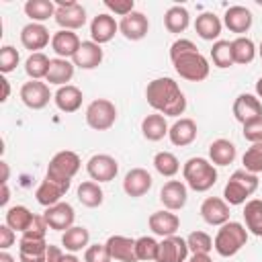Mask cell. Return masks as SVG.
<instances>
[{
    "label": "cell",
    "instance_id": "cell-15",
    "mask_svg": "<svg viewBox=\"0 0 262 262\" xmlns=\"http://www.w3.org/2000/svg\"><path fill=\"white\" fill-rule=\"evenodd\" d=\"M47 242L45 237H33L23 233L18 239V260L20 262H45L47 254Z\"/></svg>",
    "mask_w": 262,
    "mask_h": 262
},
{
    "label": "cell",
    "instance_id": "cell-17",
    "mask_svg": "<svg viewBox=\"0 0 262 262\" xmlns=\"http://www.w3.org/2000/svg\"><path fill=\"white\" fill-rule=\"evenodd\" d=\"M188 190L182 180H168L160 190V201L168 211H180L186 205Z\"/></svg>",
    "mask_w": 262,
    "mask_h": 262
},
{
    "label": "cell",
    "instance_id": "cell-46",
    "mask_svg": "<svg viewBox=\"0 0 262 262\" xmlns=\"http://www.w3.org/2000/svg\"><path fill=\"white\" fill-rule=\"evenodd\" d=\"M18 61H20V55H18V51L12 45H2L0 47V72L2 74L14 72Z\"/></svg>",
    "mask_w": 262,
    "mask_h": 262
},
{
    "label": "cell",
    "instance_id": "cell-35",
    "mask_svg": "<svg viewBox=\"0 0 262 262\" xmlns=\"http://www.w3.org/2000/svg\"><path fill=\"white\" fill-rule=\"evenodd\" d=\"M244 221L246 229L258 237H262V199H250L244 205Z\"/></svg>",
    "mask_w": 262,
    "mask_h": 262
},
{
    "label": "cell",
    "instance_id": "cell-1",
    "mask_svg": "<svg viewBox=\"0 0 262 262\" xmlns=\"http://www.w3.org/2000/svg\"><path fill=\"white\" fill-rule=\"evenodd\" d=\"M170 59L176 74L188 82H203L209 76V61L190 39H176L170 45Z\"/></svg>",
    "mask_w": 262,
    "mask_h": 262
},
{
    "label": "cell",
    "instance_id": "cell-9",
    "mask_svg": "<svg viewBox=\"0 0 262 262\" xmlns=\"http://www.w3.org/2000/svg\"><path fill=\"white\" fill-rule=\"evenodd\" d=\"M86 172L94 182H111L119 174V162L108 154H94L86 162Z\"/></svg>",
    "mask_w": 262,
    "mask_h": 262
},
{
    "label": "cell",
    "instance_id": "cell-28",
    "mask_svg": "<svg viewBox=\"0 0 262 262\" xmlns=\"http://www.w3.org/2000/svg\"><path fill=\"white\" fill-rule=\"evenodd\" d=\"M68 190H70V188H66V186H61V184H57V182L45 178V180H41V184L37 186L35 199H37V203H39L41 207L47 209V207H53V205L61 203V196H63Z\"/></svg>",
    "mask_w": 262,
    "mask_h": 262
},
{
    "label": "cell",
    "instance_id": "cell-33",
    "mask_svg": "<svg viewBox=\"0 0 262 262\" xmlns=\"http://www.w3.org/2000/svg\"><path fill=\"white\" fill-rule=\"evenodd\" d=\"M88 242H90V233L86 227L82 225H72L70 229L63 231L61 235V246L70 252V254H76L80 250H86L88 248Z\"/></svg>",
    "mask_w": 262,
    "mask_h": 262
},
{
    "label": "cell",
    "instance_id": "cell-6",
    "mask_svg": "<svg viewBox=\"0 0 262 262\" xmlns=\"http://www.w3.org/2000/svg\"><path fill=\"white\" fill-rule=\"evenodd\" d=\"M80 166H82V162H80V156H78L76 151H72V149H61V151H57V154L49 160L45 178H49V180H53V182H57V184L70 188L72 178L78 174Z\"/></svg>",
    "mask_w": 262,
    "mask_h": 262
},
{
    "label": "cell",
    "instance_id": "cell-23",
    "mask_svg": "<svg viewBox=\"0 0 262 262\" xmlns=\"http://www.w3.org/2000/svg\"><path fill=\"white\" fill-rule=\"evenodd\" d=\"M111 258L117 262H139L135 254V239L127 235H111L106 242Z\"/></svg>",
    "mask_w": 262,
    "mask_h": 262
},
{
    "label": "cell",
    "instance_id": "cell-7",
    "mask_svg": "<svg viewBox=\"0 0 262 262\" xmlns=\"http://www.w3.org/2000/svg\"><path fill=\"white\" fill-rule=\"evenodd\" d=\"M86 125L94 131H106L117 121V106L108 98H96L86 106Z\"/></svg>",
    "mask_w": 262,
    "mask_h": 262
},
{
    "label": "cell",
    "instance_id": "cell-29",
    "mask_svg": "<svg viewBox=\"0 0 262 262\" xmlns=\"http://www.w3.org/2000/svg\"><path fill=\"white\" fill-rule=\"evenodd\" d=\"M221 29H223V25H221V20L215 12H203L194 20V31L205 41H215V39L219 41Z\"/></svg>",
    "mask_w": 262,
    "mask_h": 262
},
{
    "label": "cell",
    "instance_id": "cell-56",
    "mask_svg": "<svg viewBox=\"0 0 262 262\" xmlns=\"http://www.w3.org/2000/svg\"><path fill=\"white\" fill-rule=\"evenodd\" d=\"M0 262H16V260H14V258L4 250V252H0Z\"/></svg>",
    "mask_w": 262,
    "mask_h": 262
},
{
    "label": "cell",
    "instance_id": "cell-37",
    "mask_svg": "<svg viewBox=\"0 0 262 262\" xmlns=\"http://www.w3.org/2000/svg\"><path fill=\"white\" fill-rule=\"evenodd\" d=\"M78 201H80L84 207H88V209H96V207L102 205L104 192H102V188L98 186V182L86 180V182H82V184L78 186Z\"/></svg>",
    "mask_w": 262,
    "mask_h": 262
},
{
    "label": "cell",
    "instance_id": "cell-8",
    "mask_svg": "<svg viewBox=\"0 0 262 262\" xmlns=\"http://www.w3.org/2000/svg\"><path fill=\"white\" fill-rule=\"evenodd\" d=\"M53 18L63 31H78L86 25V10L74 0H57Z\"/></svg>",
    "mask_w": 262,
    "mask_h": 262
},
{
    "label": "cell",
    "instance_id": "cell-5",
    "mask_svg": "<svg viewBox=\"0 0 262 262\" xmlns=\"http://www.w3.org/2000/svg\"><path fill=\"white\" fill-rule=\"evenodd\" d=\"M258 184H260V180H258L256 174L246 172V170H235L229 176V180H227V184L223 188L225 203L227 205H233V207L246 205L250 201V196L258 190Z\"/></svg>",
    "mask_w": 262,
    "mask_h": 262
},
{
    "label": "cell",
    "instance_id": "cell-43",
    "mask_svg": "<svg viewBox=\"0 0 262 262\" xmlns=\"http://www.w3.org/2000/svg\"><path fill=\"white\" fill-rule=\"evenodd\" d=\"M158 250H160V242H156L149 235H141L135 239V254L137 260L149 262V260H158Z\"/></svg>",
    "mask_w": 262,
    "mask_h": 262
},
{
    "label": "cell",
    "instance_id": "cell-49",
    "mask_svg": "<svg viewBox=\"0 0 262 262\" xmlns=\"http://www.w3.org/2000/svg\"><path fill=\"white\" fill-rule=\"evenodd\" d=\"M104 6H106L111 12L119 14L121 18L127 16V14H131V12L135 10V2H133V0H104Z\"/></svg>",
    "mask_w": 262,
    "mask_h": 262
},
{
    "label": "cell",
    "instance_id": "cell-19",
    "mask_svg": "<svg viewBox=\"0 0 262 262\" xmlns=\"http://www.w3.org/2000/svg\"><path fill=\"white\" fill-rule=\"evenodd\" d=\"M80 45H82V41H80V37L74 33V31H63V29H59L57 33H53L51 35V49L57 53V57H61V59H74V55L78 53V49H80Z\"/></svg>",
    "mask_w": 262,
    "mask_h": 262
},
{
    "label": "cell",
    "instance_id": "cell-27",
    "mask_svg": "<svg viewBox=\"0 0 262 262\" xmlns=\"http://www.w3.org/2000/svg\"><path fill=\"white\" fill-rule=\"evenodd\" d=\"M168 137L172 141V145H178V147H186L190 145L194 139H196V123L188 117H182L178 119L170 131H168Z\"/></svg>",
    "mask_w": 262,
    "mask_h": 262
},
{
    "label": "cell",
    "instance_id": "cell-53",
    "mask_svg": "<svg viewBox=\"0 0 262 262\" xmlns=\"http://www.w3.org/2000/svg\"><path fill=\"white\" fill-rule=\"evenodd\" d=\"M186 262H213V260L209 254H192L190 260H186Z\"/></svg>",
    "mask_w": 262,
    "mask_h": 262
},
{
    "label": "cell",
    "instance_id": "cell-31",
    "mask_svg": "<svg viewBox=\"0 0 262 262\" xmlns=\"http://www.w3.org/2000/svg\"><path fill=\"white\" fill-rule=\"evenodd\" d=\"M74 63L70 59H61V57H55L51 59L49 63V72L45 76V80L49 84H55V86H68V82L74 78Z\"/></svg>",
    "mask_w": 262,
    "mask_h": 262
},
{
    "label": "cell",
    "instance_id": "cell-22",
    "mask_svg": "<svg viewBox=\"0 0 262 262\" xmlns=\"http://www.w3.org/2000/svg\"><path fill=\"white\" fill-rule=\"evenodd\" d=\"M147 225L149 229L156 233V235H162V237H170V235H176L178 227H180V219L176 213L172 211H156L149 215L147 219Z\"/></svg>",
    "mask_w": 262,
    "mask_h": 262
},
{
    "label": "cell",
    "instance_id": "cell-47",
    "mask_svg": "<svg viewBox=\"0 0 262 262\" xmlns=\"http://www.w3.org/2000/svg\"><path fill=\"white\" fill-rule=\"evenodd\" d=\"M111 252L106 244H92L84 250V262H111Z\"/></svg>",
    "mask_w": 262,
    "mask_h": 262
},
{
    "label": "cell",
    "instance_id": "cell-24",
    "mask_svg": "<svg viewBox=\"0 0 262 262\" xmlns=\"http://www.w3.org/2000/svg\"><path fill=\"white\" fill-rule=\"evenodd\" d=\"M117 31H119V23H117L111 14H106V12L96 14V16L92 18V23H90V37H92V41L98 43V45L108 43V41L115 37Z\"/></svg>",
    "mask_w": 262,
    "mask_h": 262
},
{
    "label": "cell",
    "instance_id": "cell-25",
    "mask_svg": "<svg viewBox=\"0 0 262 262\" xmlns=\"http://www.w3.org/2000/svg\"><path fill=\"white\" fill-rule=\"evenodd\" d=\"M104 53H102V47L94 41H82L78 53L74 55V66L80 68V70H94L100 66Z\"/></svg>",
    "mask_w": 262,
    "mask_h": 262
},
{
    "label": "cell",
    "instance_id": "cell-50",
    "mask_svg": "<svg viewBox=\"0 0 262 262\" xmlns=\"http://www.w3.org/2000/svg\"><path fill=\"white\" fill-rule=\"evenodd\" d=\"M14 242H16V231L10 229L6 223L0 225V250H2V252L8 250L10 246H14Z\"/></svg>",
    "mask_w": 262,
    "mask_h": 262
},
{
    "label": "cell",
    "instance_id": "cell-14",
    "mask_svg": "<svg viewBox=\"0 0 262 262\" xmlns=\"http://www.w3.org/2000/svg\"><path fill=\"white\" fill-rule=\"evenodd\" d=\"M49 229H55V231H66L74 225V219H76V213H74V207L70 203H57L53 207H47L45 213H43Z\"/></svg>",
    "mask_w": 262,
    "mask_h": 262
},
{
    "label": "cell",
    "instance_id": "cell-13",
    "mask_svg": "<svg viewBox=\"0 0 262 262\" xmlns=\"http://www.w3.org/2000/svg\"><path fill=\"white\" fill-rule=\"evenodd\" d=\"M151 184H154L151 174H149L145 168H131V170L125 174L123 190H125L127 196L139 199V196H143V194L151 188Z\"/></svg>",
    "mask_w": 262,
    "mask_h": 262
},
{
    "label": "cell",
    "instance_id": "cell-58",
    "mask_svg": "<svg viewBox=\"0 0 262 262\" xmlns=\"http://www.w3.org/2000/svg\"><path fill=\"white\" fill-rule=\"evenodd\" d=\"M256 96L258 98H262V76L258 78V82H256Z\"/></svg>",
    "mask_w": 262,
    "mask_h": 262
},
{
    "label": "cell",
    "instance_id": "cell-55",
    "mask_svg": "<svg viewBox=\"0 0 262 262\" xmlns=\"http://www.w3.org/2000/svg\"><path fill=\"white\" fill-rule=\"evenodd\" d=\"M0 168H2V184H6V180H8V164L2 160L0 162Z\"/></svg>",
    "mask_w": 262,
    "mask_h": 262
},
{
    "label": "cell",
    "instance_id": "cell-51",
    "mask_svg": "<svg viewBox=\"0 0 262 262\" xmlns=\"http://www.w3.org/2000/svg\"><path fill=\"white\" fill-rule=\"evenodd\" d=\"M61 256H63V252H61V248H59V246H53V244H49V246H47L45 262H59V260H61Z\"/></svg>",
    "mask_w": 262,
    "mask_h": 262
},
{
    "label": "cell",
    "instance_id": "cell-41",
    "mask_svg": "<svg viewBox=\"0 0 262 262\" xmlns=\"http://www.w3.org/2000/svg\"><path fill=\"white\" fill-rule=\"evenodd\" d=\"M154 168H156L162 176L172 178V176L178 174L180 162H178V158H176L172 151H158V154L154 156Z\"/></svg>",
    "mask_w": 262,
    "mask_h": 262
},
{
    "label": "cell",
    "instance_id": "cell-57",
    "mask_svg": "<svg viewBox=\"0 0 262 262\" xmlns=\"http://www.w3.org/2000/svg\"><path fill=\"white\" fill-rule=\"evenodd\" d=\"M59 262H80V260L76 258V254H63Z\"/></svg>",
    "mask_w": 262,
    "mask_h": 262
},
{
    "label": "cell",
    "instance_id": "cell-3",
    "mask_svg": "<svg viewBox=\"0 0 262 262\" xmlns=\"http://www.w3.org/2000/svg\"><path fill=\"white\" fill-rule=\"evenodd\" d=\"M182 178L184 184L194 192H207L217 182V170L205 158H190L182 166Z\"/></svg>",
    "mask_w": 262,
    "mask_h": 262
},
{
    "label": "cell",
    "instance_id": "cell-26",
    "mask_svg": "<svg viewBox=\"0 0 262 262\" xmlns=\"http://www.w3.org/2000/svg\"><path fill=\"white\" fill-rule=\"evenodd\" d=\"M53 100H55V106L61 113H76L82 106L84 94H82V90L78 86L68 84V86H59L57 88V92L53 94Z\"/></svg>",
    "mask_w": 262,
    "mask_h": 262
},
{
    "label": "cell",
    "instance_id": "cell-52",
    "mask_svg": "<svg viewBox=\"0 0 262 262\" xmlns=\"http://www.w3.org/2000/svg\"><path fill=\"white\" fill-rule=\"evenodd\" d=\"M0 86H2V96H0V100H2V102H6V100H8V96H10V82L2 76V78H0Z\"/></svg>",
    "mask_w": 262,
    "mask_h": 262
},
{
    "label": "cell",
    "instance_id": "cell-10",
    "mask_svg": "<svg viewBox=\"0 0 262 262\" xmlns=\"http://www.w3.org/2000/svg\"><path fill=\"white\" fill-rule=\"evenodd\" d=\"M51 92H49V86L41 80H31V82H25L20 86V100L25 106H29L31 111H41L49 104L51 100Z\"/></svg>",
    "mask_w": 262,
    "mask_h": 262
},
{
    "label": "cell",
    "instance_id": "cell-36",
    "mask_svg": "<svg viewBox=\"0 0 262 262\" xmlns=\"http://www.w3.org/2000/svg\"><path fill=\"white\" fill-rule=\"evenodd\" d=\"M190 25V14L184 6H170L164 14V27L168 33H184Z\"/></svg>",
    "mask_w": 262,
    "mask_h": 262
},
{
    "label": "cell",
    "instance_id": "cell-42",
    "mask_svg": "<svg viewBox=\"0 0 262 262\" xmlns=\"http://www.w3.org/2000/svg\"><path fill=\"white\" fill-rule=\"evenodd\" d=\"M211 59L217 68L225 70V68H231L233 66V53H231V41H215L213 47H211Z\"/></svg>",
    "mask_w": 262,
    "mask_h": 262
},
{
    "label": "cell",
    "instance_id": "cell-45",
    "mask_svg": "<svg viewBox=\"0 0 262 262\" xmlns=\"http://www.w3.org/2000/svg\"><path fill=\"white\" fill-rule=\"evenodd\" d=\"M186 244H188V250L192 254H209L213 250V239L209 233L205 231H192L188 237H186Z\"/></svg>",
    "mask_w": 262,
    "mask_h": 262
},
{
    "label": "cell",
    "instance_id": "cell-30",
    "mask_svg": "<svg viewBox=\"0 0 262 262\" xmlns=\"http://www.w3.org/2000/svg\"><path fill=\"white\" fill-rule=\"evenodd\" d=\"M168 131H170V127L166 123V117L160 113H151V115L143 117V121H141V133L147 141H160L168 135Z\"/></svg>",
    "mask_w": 262,
    "mask_h": 262
},
{
    "label": "cell",
    "instance_id": "cell-16",
    "mask_svg": "<svg viewBox=\"0 0 262 262\" xmlns=\"http://www.w3.org/2000/svg\"><path fill=\"white\" fill-rule=\"evenodd\" d=\"M119 31H121V35H123L125 39H129V41H139V39H143V37L147 35V31H149V20H147V16H145L143 12L133 10L131 14H127V16L121 18Z\"/></svg>",
    "mask_w": 262,
    "mask_h": 262
},
{
    "label": "cell",
    "instance_id": "cell-11",
    "mask_svg": "<svg viewBox=\"0 0 262 262\" xmlns=\"http://www.w3.org/2000/svg\"><path fill=\"white\" fill-rule=\"evenodd\" d=\"M49 41H51L49 29L41 23H29L20 29V43L31 53H39L43 47L49 45Z\"/></svg>",
    "mask_w": 262,
    "mask_h": 262
},
{
    "label": "cell",
    "instance_id": "cell-2",
    "mask_svg": "<svg viewBox=\"0 0 262 262\" xmlns=\"http://www.w3.org/2000/svg\"><path fill=\"white\" fill-rule=\"evenodd\" d=\"M145 98L147 104L164 117H180L186 108L184 92L180 90L178 82H174L168 76L151 80L145 88Z\"/></svg>",
    "mask_w": 262,
    "mask_h": 262
},
{
    "label": "cell",
    "instance_id": "cell-48",
    "mask_svg": "<svg viewBox=\"0 0 262 262\" xmlns=\"http://www.w3.org/2000/svg\"><path fill=\"white\" fill-rule=\"evenodd\" d=\"M244 139L250 143H262V117L244 125Z\"/></svg>",
    "mask_w": 262,
    "mask_h": 262
},
{
    "label": "cell",
    "instance_id": "cell-20",
    "mask_svg": "<svg viewBox=\"0 0 262 262\" xmlns=\"http://www.w3.org/2000/svg\"><path fill=\"white\" fill-rule=\"evenodd\" d=\"M233 117L242 125L262 117V102H260V98L254 96V94H239L235 98V102H233Z\"/></svg>",
    "mask_w": 262,
    "mask_h": 262
},
{
    "label": "cell",
    "instance_id": "cell-54",
    "mask_svg": "<svg viewBox=\"0 0 262 262\" xmlns=\"http://www.w3.org/2000/svg\"><path fill=\"white\" fill-rule=\"evenodd\" d=\"M8 194H10V192H8V186L2 184V199H0V205H2V207H6V203H8V199H10Z\"/></svg>",
    "mask_w": 262,
    "mask_h": 262
},
{
    "label": "cell",
    "instance_id": "cell-44",
    "mask_svg": "<svg viewBox=\"0 0 262 262\" xmlns=\"http://www.w3.org/2000/svg\"><path fill=\"white\" fill-rule=\"evenodd\" d=\"M242 164H244L246 172H252V174L262 172V143H252L246 149V154L242 158Z\"/></svg>",
    "mask_w": 262,
    "mask_h": 262
},
{
    "label": "cell",
    "instance_id": "cell-34",
    "mask_svg": "<svg viewBox=\"0 0 262 262\" xmlns=\"http://www.w3.org/2000/svg\"><path fill=\"white\" fill-rule=\"evenodd\" d=\"M235 145L229 139H215L209 145V158L213 166H229L235 160Z\"/></svg>",
    "mask_w": 262,
    "mask_h": 262
},
{
    "label": "cell",
    "instance_id": "cell-4",
    "mask_svg": "<svg viewBox=\"0 0 262 262\" xmlns=\"http://www.w3.org/2000/svg\"><path fill=\"white\" fill-rule=\"evenodd\" d=\"M248 242V229L239 221H227L217 229V235L213 239V248L219 256L231 258L235 256Z\"/></svg>",
    "mask_w": 262,
    "mask_h": 262
},
{
    "label": "cell",
    "instance_id": "cell-21",
    "mask_svg": "<svg viewBox=\"0 0 262 262\" xmlns=\"http://www.w3.org/2000/svg\"><path fill=\"white\" fill-rule=\"evenodd\" d=\"M252 20H254V16H252L250 8L239 6V4L229 6V8L225 10V14H223V23H225V27H227L231 33H237L239 37H244V33L250 31Z\"/></svg>",
    "mask_w": 262,
    "mask_h": 262
},
{
    "label": "cell",
    "instance_id": "cell-40",
    "mask_svg": "<svg viewBox=\"0 0 262 262\" xmlns=\"http://www.w3.org/2000/svg\"><path fill=\"white\" fill-rule=\"evenodd\" d=\"M49 63H51V59H49L43 51L31 53V55L27 57V61H25V72H27V76H29L31 80H41V78L47 76Z\"/></svg>",
    "mask_w": 262,
    "mask_h": 262
},
{
    "label": "cell",
    "instance_id": "cell-12",
    "mask_svg": "<svg viewBox=\"0 0 262 262\" xmlns=\"http://www.w3.org/2000/svg\"><path fill=\"white\" fill-rule=\"evenodd\" d=\"M188 244L180 235H170L160 242L158 260L156 262H186L188 258Z\"/></svg>",
    "mask_w": 262,
    "mask_h": 262
},
{
    "label": "cell",
    "instance_id": "cell-32",
    "mask_svg": "<svg viewBox=\"0 0 262 262\" xmlns=\"http://www.w3.org/2000/svg\"><path fill=\"white\" fill-rule=\"evenodd\" d=\"M33 221H35V213H31L25 205H14L4 213V223L10 229L20 231V233H25L33 225Z\"/></svg>",
    "mask_w": 262,
    "mask_h": 262
},
{
    "label": "cell",
    "instance_id": "cell-59",
    "mask_svg": "<svg viewBox=\"0 0 262 262\" xmlns=\"http://www.w3.org/2000/svg\"><path fill=\"white\" fill-rule=\"evenodd\" d=\"M258 51H260V57H262V41H260V47H258Z\"/></svg>",
    "mask_w": 262,
    "mask_h": 262
},
{
    "label": "cell",
    "instance_id": "cell-39",
    "mask_svg": "<svg viewBox=\"0 0 262 262\" xmlns=\"http://www.w3.org/2000/svg\"><path fill=\"white\" fill-rule=\"evenodd\" d=\"M231 53H233V63L246 66L252 63V59L256 57V45L250 37H237L231 41Z\"/></svg>",
    "mask_w": 262,
    "mask_h": 262
},
{
    "label": "cell",
    "instance_id": "cell-18",
    "mask_svg": "<svg viewBox=\"0 0 262 262\" xmlns=\"http://www.w3.org/2000/svg\"><path fill=\"white\" fill-rule=\"evenodd\" d=\"M201 217L209 225H223L229 221V205L219 196H207L201 203Z\"/></svg>",
    "mask_w": 262,
    "mask_h": 262
},
{
    "label": "cell",
    "instance_id": "cell-38",
    "mask_svg": "<svg viewBox=\"0 0 262 262\" xmlns=\"http://www.w3.org/2000/svg\"><path fill=\"white\" fill-rule=\"evenodd\" d=\"M25 14L33 23L43 25V20H47L49 16H55V4L51 0H27L25 2Z\"/></svg>",
    "mask_w": 262,
    "mask_h": 262
}]
</instances>
